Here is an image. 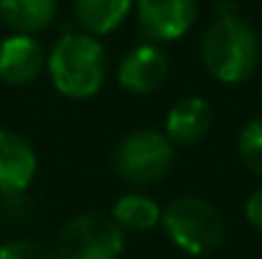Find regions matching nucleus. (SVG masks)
<instances>
[{
	"instance_id": "nucleus-1",
	"label": "nucleus",
	"mask_w": 262,
	"mask_h": 259,
	"mask_svg": "<svg viewBox=\"0 0 262 259\" xmlns=\"http://www.w3.org/2000/svg\"><path fill=\"white\" fill-rule=\"evenodd\" d=\"M201 61L219 84H242L257 72L260 38L245 18L219 13L201 36Z\"/></svg>"
},
{
	"instance_id": "nucleus-2",
	"label": "nucleus",
	"mask_w": 262,
	"mask_h": 259,
	"mask_svg": "<svg viewBox=\"0 0 262 259\" xmlns=\"http://www.w3.org/2000/svg\"><path fill=\"white\" fill-rule=\"evenodd\" d=\"M46 72L54 89L67 99H89L107 79L110 61L99 38L87 33H64L46 56Z\"/></svg>"
},
{
	"instance_id": "nucleus-3",
	"label": "nucleus",
	"mask_w": 262,
	"mask_h": 259,
	"mask_svg": "<svg viewBox=\"0 0 262 259\" xmlns=\"http://www.w3.org/2000/svg\"><path fill=\"white\" fill-rule=\"evenodd\" d=\"M161 229L178 252L204 257L219 249L224 239V219L214 203L199 196H178L161 216Z\"/></svg>"
},
{
	"instance_id": "nucleus-4",
	"label": "nucleus",
	"mask_w": 262,
	"mask_h": 259,
	"mask_svg": "<svg viewBox=\"0 0 262 259\" xmlns=\"http://www.w3.org/2000/svg\"><path fill=\"white\" fill-rule=\"evenodd\" d=\"M173 155L176 148L163 132L133 130L117 143L112 153V166L120 178L135 185H150L168 175L173 166Z\"/></svg>"
},
{
	"instance_id": "nucleus-5",
	"label": "nucleus",
	"mask_w": 262,
	"mask_h": 259,
	"mask_svg": "<svg viewBox=\"0 0 262 259\" xmlns=\"http://www.w3.org/2000/svg\"><path fill=\"white\" fill-rule=\"evenodd\" d=\"M125 252V231L102 214L69 219L56 237V259H120Z\"/></svg>"
},
{
	"instance_id": "nucleus-6",
	"label": "nucleus",
	"mask_w": 262,
	"mask_h": 259,
	"mask_svg": "<svg viewBox=\"0 0 262 259\" xmlns=\"http://www.w3.org/2000/svg\"><path fill=\"white\" fill-rule=\"evenodd\" d=\"M138 23L148 43H171L183 38L196 20V0H135Z\"/></svg>"
},
{
	"instance_id": "nucleus-7",
	"label": "nucleus",
	"mask_w": 262,
	"mask_h": 259,
	"mask_svg": "<svg viewBox=\"0 0 262 259\" xmlns=\"http://www.w3.org/2000/svg\"><path fill=\"white\" fill-rule=\"evenodd\" d=\"M168 72H171V61L166 51L156 43H140L122 56L117 66V82L125 91L145 97L166 84Z\"/></svg>"
},
{
	"instance_id": "nucleus-8",
	"label": "nucleus",
	"mask_w": 262,
	"mask_h": 259,
	"mask_svg": "<svg viewBox=\"0 0 262 259\" xmlns=\"http://www.w3.org/2000/svg\"><path fill=\"white\" fill-rule=\"evenodd\" d=\"M36 171L33 145L13 130H0V196H20L33 183Z\"/></svg>"
},
{
	"instance_id": "nucleus-9",
	"label": "nucleus",
	"mask_w": 262,
	"mask_h": 259,
	"mask_svg": "<svg viewBox=\"0 0 262 259\" xmlns=\"http://www.w3.org/2000/svg\"><path fill=\"white\" fill-rule=\"evenodd\" d=\"M46 69L43 46L33 36L13 33L0 41V82L10 86L31 84Z\"/></svg>"
},
{
	"instance_id": "nucleus-10",
	"label": "nucleus",
	"mask_w": 262,
	"mask_h": 259,
	"mask_svg": "<svg viewBox=\"0 0 262 259\" xmlns=\"http://www.w3.org/2000/svg\"><path fill=\"white\" fill-rule=\"evenodd\" d=\"M214 125V109L204 97H183L178 99L166 114L163 135L171 140V145L188 148L201 143Z\"/></svg>"
},
{
	"instance_id": "nucleus-11",
	"label": "nucleus",
	"mask_w": 262,
	"mask_h": 259,
	"mask_svg": "<svg viewBox=\"0 0 262 259\" xmlns=\"http://www.w3.org/2000/svg\"><path fill=\"white\" fill-rule=\"evenodd\" d=\"M135 0H77L74 15L87 36H107L125 23Z\"/></svg>"
},
{
	"instance_id": "nucleus-12",
	"label": "nucleus",
	"mask_w": 262,
	"mask_h": 259,
	"mask_svg": "<svg viewBox=\"0 0 262 259\" xmlns=\"http://www.w3.org/2000/svg\"><path fill=\"white\" fill-rule=\"evenodd\" d=\"M56 18V0H0V20L20 36L46 31Z\"/></svg>"
},
{
	"instance_id": "nucleus-13",
	"label": "nucleus",
	"mask_w": 262,
	"mask_h": 259,
	"mask_svg": "<svg viewBox=\"0 0 262 259\" xmlns=\"http://www.w3.org/2000/svg\"><path fill=\"white\" fill-rule=\"evenodd\" d=\"M161 216L163 208L158 206L156 198H150L148 193H122L115 206H112V221L122 229V231H150L156 226H161Z\"/></svg>"
},
{
	"instance_id": "nucleus-14",
	"label": "nucleus",
	"mask_w": 262,
	"mask_h": 259,
	"mask_svg": "<svg viewBox=\"0 0 262 259\" xmlns=\"http://www.w3.org/2000/svg\"><path fill=\"white\" fill-rule=\"evenodd\" d=\"M237 153L245 168L262 178V117L250 120L237 137Z\"/></svg>"
},
{
	"instance_id": "nucleus-15",
	"label": "nucleus",
	"mask_w": 262,
	"mask_h": 259,
	"mask_svg": "<svg viewBox=\"0 0 262 259\" xmlns=\"http://www.w3.org/2000/svg\"><path fill=\"white\" fill-rule=\"evenodd\" d=\"M0 259H56V254L33 239H13L0 247Z\"/></svg>"
},
{
	"instance_id": "nucleus-16",
	"label": "nucleus",
	"mask_w": 262,
	"mask_h": 259,
	"mask_svg": "<svg viewBox=\"0 0 262 259\" xmlns=\"http://www.w3.org/2000/svg\"><path fill=\"white\" fill-rule=\"evenodd\" d=\"M245 219H247V224H250L255 231L262 234V185H257V188L250 193V198H247V203H245Z\"/></svg>"
},
{
	"instance_id": "nucleus-17",
	"label": "nucleus",
	"mask_w": 262,
	"mask_h": 259,
	"mask_svg": "<svg viewBox=\"0 0 262 259\" xmlns=\"http://www.w3.org/2000/svg\"><path fill=\"white\" fill-rule=\"evenodd\" d=\"M260 99H262V89H260Z\"/></svg>"
}]
</instances>
